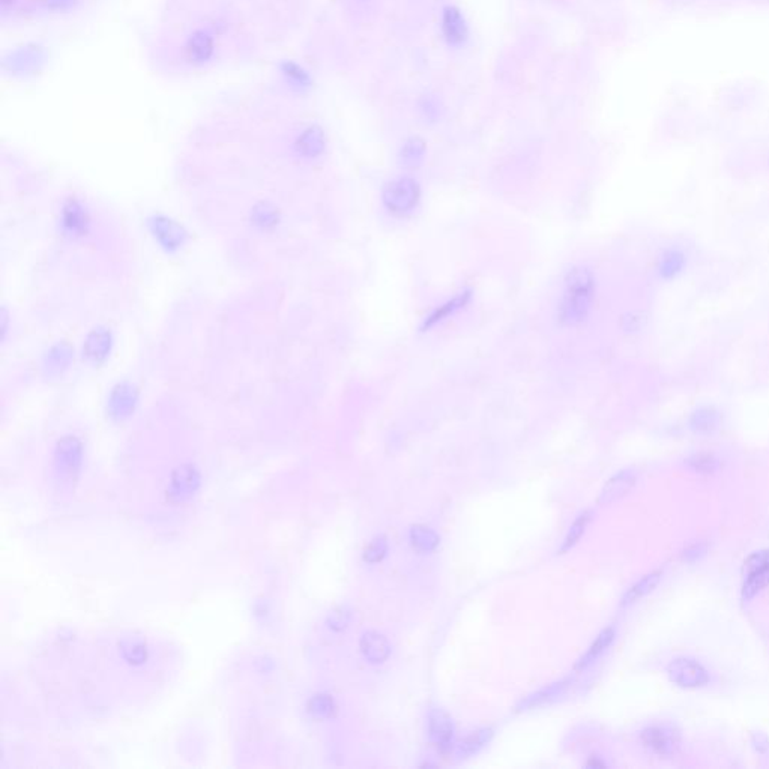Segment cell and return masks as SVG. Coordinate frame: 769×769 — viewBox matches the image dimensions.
I'll return each instance as SVG.
<instances>
[{
    "mask_svg": "<svg viewBox=\"0 0 769 769\" xmlns=\"http://www.w3.org/2000/svg\"><path fill=\"white\" fill-rule=\"evenodd\" d=\"M420 184L409 176H400L389 181L382 190V201L385 209L398 218L410 215L418 208V205H420Z\"/></svg>",
    "mask_w": 769,
    "mask_h": 769,
    "instance_id": "7a4b0ae2",
    "label": "cell"
},
{
    "mask_svg": "<svg viewBox=\"0 0 769 769\" xmlns=\"http://www.w3.org/2000/svg\"><path fill=\"white\" fill-rule=\"evenodd\" d=\"M593 298V278L589 269L574 267L565 278V289L559 304L561 322L577 325L586 319Z\"/></svg>",
    "mask_w": 769,
    "mask_h": 769,
    "instance_id": "6da1fadb",
    "label": "cell"
},
{
    "mask_svg": "<svg viewBox=\"0 0 769 769\" xmlns=\"http://www.w3.org/2000/svg\"><path fill=\"white\" fill-rule=\"evenodd\" d=\"M361 647L364 655H366V658L370 659L371 663H383L391 652L388 640L374 631L367 632L366 636L362 637Z\"/></svg>",
    "mask_w": 769,
    "mask_h": 769,
    "instance_id": "8fae6325",
    "label": "cell"
},
{
    "mask_svg": "<svg viewBox=\"0 0 769 769\" xmlns=\"http://www.w3.org/2000/svg\"><path fill=\"white\" fill-rule=\"evenodd\" d=\"M663 574H664V568H657V570H652L647 574H645L639 582L634 583L624 595L622 598V605H630V604H634L636 601H639L640 598L646 597L647 593H651L657 586L658 583L661 582V578H663Z\"/></svg>",
    "mask_w": 769,
    "mask_h": 769,
    "instance_id": "30bf717a",
    "label": "cell"
},
{
    "mask_svg": "<svg viewBox=\"0 0 769 769\" xmlns=\"http://www.w3.org/2000/svg\"><path fill=\"white\" fill-rule=\"evenodd\" d=\"M112 335L105 328L93 329L83 344V356L92 362L93 366L104 362L110 355L112 350Z\"/></svg>",
    "mask_w": 769,
    "mask_h": 769,
    "instance_id": "52a82bcc",
    "label": "cell"
},
{
    "mask_svg": "<svg viewBox=\"0 0 769 769\" xmlns=\"http://www.w3.org/2000/svg\"><path fill=\"white\" fill-rule=\"evenodd\" d=\"M410 539H412V544L416 550L420 551H431L435 550L436 546L439 544V538L437 535L425 528V526H413V528L410 529Z\"/></svg>",
    "mask_w": 769,
    "mask_h": 769,
    "instance_id": "2e32d148",
    "label": "cell"
},
{
    "mask_svg": "<svg viewBox=\"0 0 769 769\" xmlns=\"http://www.w3.org/2000/svg\"><path fill=\"white\" fill-rule=\"evenodd\" d=\"M639 739L647 753L659 759H670L682 748V733L670 723H655L645 727Z\"/></svg>",
    "mask_w": 769,
    "mask_h": 769,
    "instance_id": "3957f363",
    "label": "cell"
},
{
    "mask_svg": "<svg viewBox=\"0 0 769 769\" xmlns=\"http://www.w3.org/2000/svg\"><path fill=\"white\" fill-rule=\"evenodd\" d=\"M149 227L161 248H164L169 253L178 251L185 244L186 235L182 230V227L170 218L163 217V215H155L149 221Z\"/></svg>",
    "mask_w": 769,
    "mask_h": 769,
    "instance_id": "8992f818",
    "label": "cell"
},
{
    "mask_svg": "<svg viewBox=\"0 0 769 769\" xmlns=\"http://www.w3.org/2000/svg\"><path fill=\"white\" fill-rule=\"evenodd\" d=\"M613 640H615V628L612 627L605 628L597 637V640L592 643V646L589 647V651L585 654V657L580 659L577 669H586L589 664L593 663V661L598 659L605 652L607 647L612 645Z\"/></svg>",
    "mask_w": 769,
    "mask_h": 769,
    "instance_id": "5bb4252c",
    "label": "cell"
},
{
    "mask_svg": "<svg viewBox=\"0 0 769 769\" xmlns=\"http://www.w3.org/2000/svg\"><path fill=\"white\" fill-rule=\"evenodd\" d=\"M430 738L440 748H448L452 744L454 727L452 721L443 711L437 709L430 714L428 721Z\"/></svg>",
    "mask_w": 769,
    "mask_h": 769,
    "instance_id": "ba28073f",
    "label": "cell"
},
{
    "mask_svg": "<svg viewBox=\"0 0 769 769\" xmlns=\"http://www.w3.org/2000/svg\"><path fill=\"white\" fill-rule=\"evenodd\" d=\"M443 32L450 44H460L465 41L467 36V28L460 11L455 8L447 9L443 16Z\"/></svg>",
    "mask_w": 769,
    "mask_h": 769,
    "instance_id": "7c38bea8",
    "label": "cell"
},
{
    "mask_svg": "<svg viewBox=\"0 0 769 769\" xmlns=\"http://www.w3.org/2000/svg\"><path fill=\"white\" fill-rule=\"evenodd\" d=\"M766 588H769V548H762L751 553L742 563L741 597L750 601Z\"/></svg>",
    "mask_w": 769,
    "mask_h": 769,
    "instance_id": "277c9868",
    "label": "cell"
},
{
    "mask_svg": "<svg viewBox=\"0 0 769 769\" xmlns=\"http://www.w3.org/2000/svg\"><path fill=\"white\" fill-rule=\"evenodd\" d=\"M386 553V541L385 538H376L373 539V541L370 543V546L367 547L366 550V555H364V559H366L367 562H379Z\"/></svg>",
    "mask_w": 769,
    "mask_h": 769,
    "instance_id": "cb8c5ba5",
    "label": "cell"
},
{
    "mask_svg": "<svg viewBox=\"0 0 769 769\" xmlns=\"http://www.w3.org/2000/svg\"><path fill=\"white\" fill-rule=\"evenodd\" d=\"M87 224V215L82 205L77 203V201H70V203L65 205L62 212V226L66 232L71 235H80L86 230Z\"/></svg>",
    "mask_w": 769,
    "mask_h": 769,
    "instance_id": "4fadbf2b",
    "label": "cell"
},
{
    "mask_svg": "<svg viewBox=\"0 0 769 769\" xmlns=\"http://www.w3.org/2000/svg\"><path fill=\"white\" fill-rule=\"evenodd\" d=\"M686 465L693 470L699 472V474H706V475L714 474V472H717L720 467L718 458L708 452H699V454L688 457Z\"/></svg>",
    "mask_w": 769,
    "mask_h": 769,
    "instance_id": "e0dca14e",
    "label": "cell"
},
{
    "mask_svg": "<svg viewBox=\"0 0 769 769\" xmlns=\"http://www.w3.org/2000/svg\"><path fill=\"white\" fill-rule=\"evenodd\" d=\"M467 298H469V295H466V293L455 296V298H454L452 301H450L448 304H445L443 307H440V308L437 309V312H436V313H435L433 316H431V317H430L428 323L440 322V320H443L445 317H448V316H450V313L452 314L454 312H457V309H458V308H462V307H463V305H465V304L467 302Z\"/></svg>",
    "mask_w": 769,
    "mask_h": 769,
    "instance_id": "d6986e66",
    "label": "cell"
},
{
    "mask_svg": "<svg viewBox=\"0 0 769 769\" xmlns=\"http://www.w3.org/2000/svg\"><path fill=\"white\" fill-rule=\"evenodd\" d=\"M277 212H275V208L269 206L267 203H262L260 206H258L254 209V224L260 227V228H269L275 226V221H277Z\"/></svg>",
    "mask_w": 769,
    "mask_h": 769,
    "instance_id": "ac0fdd59",
    "label": "cell"
},
{
    "mask_svg": "<svg viewBox=\"0 0 769 769\" xmlns=\"http://www.w3.org/2000/svg\"><path fill=\"white\" fill-rule=\"evenodd\" d=\"M715 425H717V418L708 410L697 412L691 420V427L696 431H706L708 433V431H712L715 428Z\"/></svg>",
    "mask_w": 769,
    "mask_h": 769,
    "instance_id": "7402d4cb",
    "label": "cell"
},
{
    "mask_svg": "<svg viewBox=\"0 0 769 769\" xmlns=\"http://www.w3.org/2000/svg\"><path fill=\"white\" fill-rule=\"evenodd\" d=\"M706 544L701 543V541H694L691 544H688L682 553H681V559L686 563H694L697 561H700L701 558H704L706 555Z\"/></svg>",
    "mask_w": 769,
    "mask_h": 769,
    "instance_id": "44dd1931",
    "label": "cell"
},
{
    "mask_svg": "<svg viewBox=\"0 0 769 769\" xmlns=\"http://www.w3.org/2000/svg\"><path fill=\"white\" fill-rule=\"evenodd\" d=\"M634 484H636V475L631 470L620 472L604 485L600 494V504H612L617 499L624 497L632 489Z\"/></svg>",
    "mask_w": 769,
    "mask_h": 769,
    "instance_id": "9c48e42d",
    "label": "cell"
},
{
    "mask_svg": "<svg viewBox=\"0 0 769 769\" xmlns=\"http://www.w3.org/2000/svg\"><path fill=\"white\" fill-rule=\"evenodd\" d=\"M424 155V143L418 139H412L406 146H404L403 158L406 161V164H416Z\"/></svg>",
    "mask_w": 769,
    "mask_h": 769,
    "instance_id": "603a6c76",
    "label": "cell"
},
{
    "mask_svg": "<svg viewBox=\"0 0 769 769\" xmlns=\"http://www.w3.org/2000/svg\"><path fill=\"white\" fill-rule=\"evenodd\" d=\"M589 519H590V512H585V514H582L574 521V524L571 526V531H570L568 536H566V539H565L563 550L570 548L571 546H574L578 541V538L582 536L583 532H585V528H586V524L589 523Z\"/></svg>",
    "mask_w": 769,
    "mask_h": 769,
    "instance_id": "ffe728a7",
    "label": "cell"
},
{
    "mask_svg": "<svg viewBox=\"0 0 769 769\" xmlns=\"http://www.w3.org/2000/svg\"><path fill=\"white\" fill-rule=\"evenodd\" d=\"M666 670L669 681L685 690H699L711 684V672L691 657L673 658Z\"/></svg>",
    "mask_w": 769,
    "mask_h": 769,
    "instance_id": "5b68a950",
    "label": "cell"
},
{
    "mask_svg": "<svg viewBox=\"0 0 769 769\" xmlns=\"http://www.w3.org/2000/svg\"><path fill=\"white\" fill-rule=\"evenodd\" d=\"M685 255L679 250H667L659 259L658 271L663 278H674L678 274L682 272L685 266Z\"/></svg>",
    "mask_w": 769,
    "mask_h": 769,
    "instance_id": "9a60e30c",
    "label": "cell"
},
{
    "mask_svg": "<svg viewBox=\"0 0 769 769\" xmlns=\"http://www.w3.org/2000/svg\"><path fill=\"white\" fill-rule=\"evenodd\" d=\"M485 741H487V735H485V732H477L474 735H470L460 744V753L462 754L475 753Z\"/></svg>",
    "mask_w": 769,
    "mask_h": 769,
    "instance_id": "d4e9b609",
    "label": "cell"
}]
</instances>
